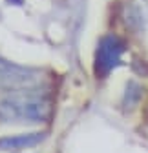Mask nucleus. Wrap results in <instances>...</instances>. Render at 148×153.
I'll list each match as a JSON object with an SVG mask.
<instances>
[{"label":"nucleus","instance_id":"2","mask_svg":"<svg viewBox=\"0 0 148 153\" xmlns=\"http://www.w3.org/2000/svg\"><path fill=\"white\" fill-rule=\"evenodd\" d=\"M123 51H124V44L119 36L106 35L101 38L95 51V75L99 79H106L121 64Z\"/></svg>","mask_w":148,"mask_h":153},{"label":"nucleus","instance_id":"1","mask_svg":"<svg viewBox=\"0 0 148 153\" xmlns=\"http://www.w3.org/2000/svg\"><path fill=\"white\" fill-rule=\"evenodd\" d=\"M49 115V102L46 97L33 91L13 93L0 102V119L18 122H42Z\"/></svg>","mask_w":148,"mask_h":153},{"label":"nucleus","instance_id":"5","mask_svg":"<svg viewBox=\"0 0 148 153\" xmlns=\"http://www.w3.org/2000/svg\"><path fill=\"white\" fill-rule=\"evenodd\" d=\"M7 2H11V4H22V0H7Z\"/></svg>","mask_w":148,"mask_h":153},{"label":"nucleus","instance_id":"3","mask_svg":"<svg viewBox=\"0 0 148 153\" xmlns=\"http://www.w3.org/2000/svg\"><path fill=\"white\" fill-rule=\"evenodd\" d=\"M0 80L15 86V84H29L35 80V76H33L31 69L22 68V66H15L7 60L0 59Z\"/></svg>","mask_w":148,"mask_h":153},{"label":"nucleus","instance_id":"4","mask_svg":"<svg viewBox=\"0 0 148 153\" xmlns=\"http://www.w3.org/2000/svg\"><path fill=\"white\" fill-rule=\"evenodd\" d=\"M44 139L42 133H29V135H15V137H6L0 139V149H24V148H33Z\"/></svg>","mask_w":148,"mask_h":153}]
</instances>
